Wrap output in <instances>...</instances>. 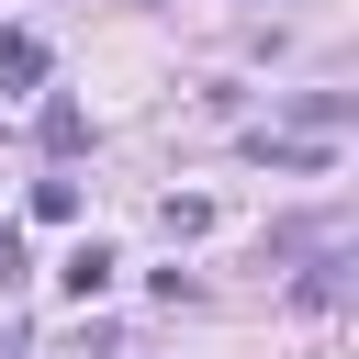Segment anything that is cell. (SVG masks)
Returning a JSON list of instances; mask_svg holds the SVG:
<instances>
[{
	"instance_id": "1",
	"label": "cell",
	"mask_w": 359,
	"mask_h": 359,
	"mask_svg": "<svg viewBox=\"0 0 359 359\" xmlns=\"http://www.w3.org/2000/svg\"><path fill=\"white\" fill-rule=\"evenodd\" d=\"M34 135H45V157H79V146H90V112H79L67 90H45V112H34Z\"/></svg>"
},
{
	"instance_id": "2",
	"label": "cell",
	"mask_w": 359,
	"mask_h": 359,
	"mask_svg": "<svg viewBox=\"0 0 359 359\" xmlns=\"http://www.w3.org/2000/svg\"><path fill=\"white\" fill-rule=\"evenodd\" d=\"M0 90H45V34L0 22Z\"/></svg>"
},
{
	"instance_id": "3",
	"label": "cell",
	"mask_w": 359,
	"mask_h": 359,
	"mask_svg": "<svg viewBox=\"0 0 359 359\" xmlns=\"http://www.w3.org/2000/svg\"><path fill=\"white\" fill-rule=\"evenodd\" d=\"M56 280H67V292H79V303H101V292H112V247H79V258H67V269H56Z\"/></svg>"
},
{
	"instance_id": "4",
	"label": "cell",
	"mask_w": 359,
	"mask_h": 359,
	"mask_svg": "<svg viewBox=\"0 0 359 359\" xmlns=\"http://www.w3.org/2000/svg\"><path fill=\"white\" fill-rule=\"evenodd\" d=\"M11 269H22V236H11V224H0V280H11Z\"/></svg>"
}]
</instances>
